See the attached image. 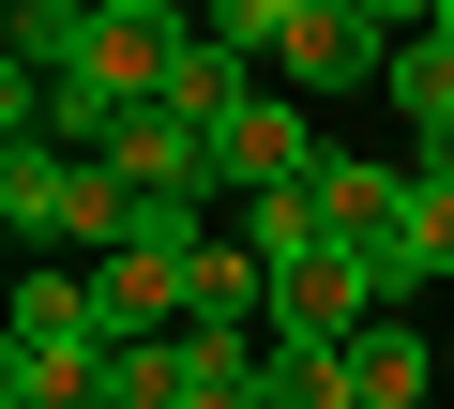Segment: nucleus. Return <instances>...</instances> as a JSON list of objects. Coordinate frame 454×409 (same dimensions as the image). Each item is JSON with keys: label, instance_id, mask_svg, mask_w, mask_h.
Listing matches in <instances>:
<instances>
[{"label": "nucleus", "instance_id": "nucleus-11", "mask_svg": "<svg viewBox=\"0 0 454 409\" xmlns=\"http://www.w3.org/2000/svg\"><path fill=\"white\" fill-rule=\"evenodd\" d=\"M227 228L258 243V273H303V258H333V228H318V182H288V197H243Z\"/></svg>", "mask_w": 454, "mask_h": 409}, {"label": "nucleus", "instance_id": "nucleus-2", "mask_svg": "<svg viewBox=\"0 0 454 409\" xmlns=\"http://www.w3.org/2000/svg\"><path fill=\"white\" fill-rule=\"evenodd\" d=\"M424 16H394V0H303L288 16V76L273 91H364V76H394V46H409Z\"/></svg>", "mask_w": 454, "mask_h": 409}, {"label": "nucleus", "instance_id": "nucleus-15", "mask_svg": "<svg viewBox=\"0 0 454 409\" xmlns=\"http://www.w3.org/2000/svg\"><path fill=\"white\" fill-rule=\"evenodd\" d=\"M273 409H364L348 349H273Z\"/></svg>", "mask_w": 454, "mask_h": 409}, {"label": "nucleus", "instance_id": "nucleus-8", "mask_svg": "<svg viewBox=\"0 0 454 409\" xmlns=\"http://www.w3.org/2000/svg\"><path fill=\"white\" fill-rule=\"evenodd\" d=\"M61 182H76V152L0 137V228H16V243H61Z\"/></svg>", "mask_w": 454, "mask_h": 409}, {"label": "nucleus", "instance_id": "nucleus-7", "mask_svg": "<svg viewBox=\"0 0 454 409\" xmlns=\"http://www.w3.org/2000/svg\"><path fill=\"white\" fill-rule=\"evenodd\" d=\"M379 91H394V122H409V137H424V167H454V46H424V31H409V46H394V76H379Z\"/></svg>", "mask_w": 454, "mask_h": 409}, {"label": "nucleus", "instance_id": "nucleus-4", "mask_svg": "<svg viewBox=\"0 0 454 409\" xmlns=\"http://www.w3.org/2000/svg\"><path fill=\"white\" fill-rule=\"evenodd\" d=\"M318 228H333L348 258H394V228H409V167H364V152H318Z\"/></svg>", "mask_w": 454, "mask_h": 409}, {"label": "nucleus", "instance_id": "nucleus-10", "mask_svg": "<svg viewBox=\"0 0 454 409\" xmlns=\"http://www.w3.org/2000/svg\"><path fill=\"white\" fill-rule=\"evenodd\" d=\"M348 379H364V409H439V349H424L409 319H379V334L348 349Z\"/></svg>", "mask_w": 454, "mask_h": 409}, {"label": "nucleus", "instance_id": "nucleus-17", "mask_svg": "<svg viewBox=\"0 0 454 409\" xmlns=\"http://www.w3.org/2000/svg\"><path fill=\"white\" fill-rule=\"evenodd\" d=\"M439 409H454V394H439Z\"/></svg>", "mask_w": 454, "mask_h": 409}, {"label": "nucleus", "instance_id": "nucleus-16", "mask_svg": "<svg viewBox=\"0 0 454 409\" xmlns=\"http://www.w3.org/2000/svg\"><path fill=\"white\" fill-rule=\"evenodd\" d=\"M424 46H454V0H424Z\"/></svg>", "mask_w": 454, "mask_h": 409}, {"label": "nucleus", "instance_id": "nucleus-13", "mask_svg": "<svg viewBox=\"0 0 454 409\" xmlns=\"http://www.w3.org/2000/svg\"><path fill=\"white\" fill-rule=\"evenodd\" d=\"M0 349H106L91 273H31V288H16V334H0Z\"/></svg>", "mask_w": 454, "mask_h": 409}, {"label": "nucleus", "instance_id": "nucleus-5", "mask_svg": "<svg viewBox=\"0 0 454 409\" xmlns=\"http://www.w3.org/2000/svg\"><path fill=\"white\" fill-rule=\"evenodd\" d=\"M91 167H121L137 197H227V182H212V137H197V122H167V106H137Z\"/></svg>", "mask_w": 454, "mask_h": 409}, {"label": "nucleus", "instance_id": "nucleus-9", "mask_svg": "<svg viewBox=\"0 0 454 409\" xmlns=\"http://www.w3.org/2000/svg\"><path fill=\"white\" fill-rule=\"evenodd\" d=\"M0 409H106V349H0Z\"/></svg>", "mask_w": 454, "mask_h": 409}, {"label": "nucleus", "instance_id": "nucleus-6", "mask_svg": "<svg viewBox=\"0 0 454 409\" xmlns=\"http://www.w3.org/2000/svg\"><path fill=\"white\" fill-rule=\"evenodd\" d=\"M91 319H106V349H152V334H182V273L167 258H106L91 273Z\"/></svg>", "mask_w": 454, "mask_h": 409}, {"label": "nucleus", "instance_id": "nucleus-12", "mask_svg": "<svg viewBox=\"0 0 454 409\" xmlns=\"http://www.w3.org/2000/svg\"><path fill=\"white\" fill-rule=\"evenodd\" d=\"M454 273V167H409V228H394V288Z\"/></svg>", "mask_w": 454, "mask_h": 409}, {"label": "nucleus", "instance_id": "nucleus-1", "mask_svg": "<svg viewBox=\"0 0 454 409\" xmlns=\"http://www.w3.org/2000/svg\"><path fill=\"white\" fill-rule=\"evenodd\" d=\"M394 319V258H303V273H273V349H364Z\"/></svg>", "mask_w": 454, "mask_h": 409}, {"label": "nucleus", "instance_id": "nucleus-14", "mask_svg": "<svg viewBox=\"0 0 454 409\" xmlns=\"http://www.w3.org/2000/svg\"><path fill=\"white\" fill-rule=\"evenodd\" d=\"M106 409H182V334H152V349H106Z\"/></svg>", "mask_w": 454, "mask_h": 409}, {"label": "nucleus", "instance_id": "nucleus-3", "mask_svg": "<svg viewBox=\"0 0 454 409\" xmlns=\"http://www.w3.org/2000/svg\"><path fill=\"white\" fill-rule=\"evenodd\" d=\"M318 152H333V137L303 122V91H258L243 122L212 137V182H227V197H288V182H318Z\"/></svg>", "mask_w": 454, "mask_h": 409}]
</instances>
